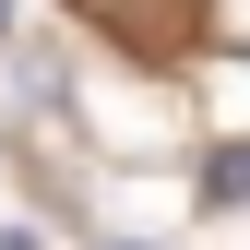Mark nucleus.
Wrapping results in <instances>:
<instances>
[{"instance_id": "2", "label": "nucleus", "mask_w": 250, "mask_h": 250, "mask_svg": "<svg viewBox=\"0 0 250 250\" xmlns=\"http://www.w3.org/2000/svg\"><path fill=\"white\" fill-rule=\"evenodd\" d=\"M0 24H12V0H0Z\"/></svg>"}, {"instance_id": "1", "label": "nucleus", "mask_w": 250, "mask_h": 250, "mask_svg": "<svg viewBox=\"0 0 250 250\" xmlns=\"http://www.w3.org/2000/svg\"><path fill=\"white\" fill-rule=\"evenodd\" d=\"M203 203H250V143H227V155L203 167Z\"/></svg>"}]
</instances>
